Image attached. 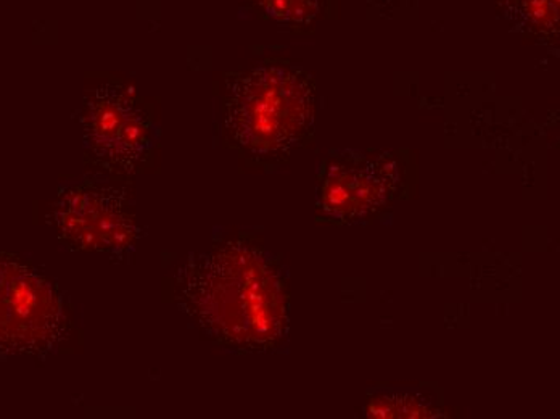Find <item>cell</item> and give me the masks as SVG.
<instances>
[{
  "mask_svg": "<svg viewBox=\"0 0 560 419\" xmlns=\"http://www.w3.org/2000/svg\"><path fill=\"white\" fill-rule=\"evenodd\" d=\"M392 183L387 166H337L324 183V209L338 218L361 217L387 200Z\"/></svg>",
  "mask_w": 560,
  "mask_h": 419,
  "instance_id": "6",
  "label": "cell"
},
{
  "mask_svg": "<svg viewBox=\"0 0 560 419\" xmlns=\"http://www.w3.org/2000/svg\"><path fill=\"white\" fill-rule=\"evenodd\" d=\"M186 312L211 336L241 349L275 346L287 325V302L278 272L245 245L187 261L177 275Z\"/></svg>",
  "mask_w": 560,
  "mask_h": 419,
  "instance_id": "1",
  "label": "cell"
},
{
  "mask_svg": "<svg viewBox=\"0 0 560 419\" xmlns=\"http://www.w3.org/2000/svg\"><path fill=\"white\" fill-rule=\"evenodd\" d=\"M272 19L285 23H305L317 10L316 0H256Z\"/></svg>",
  "mask_w": 560,
  "mask_h": 419,
  "instance_id": "7",
  "label": "cell"
},
{
  "mask_svg": "<svg viewBox=\"0 0 560 419\" xmlns=\"http://www.w3.org/2000/svg\"><path fill=\"white\" fill-rule=\"evenodd\" d=\"M54 221L58 236L80 251L122 254L138 240V224L125 197L97 184L65 190L54 209Z\"/></svg>",
  "mask_w": 560,
  "mask_h": 419,
  "instance_id": "4",
  "label": "cell"
},
{
  "mask_svg": "<svg viewBox=\"0 0 560 419\" xmlns=\"http://www.w3.org/2000/svg\"><path fill=\"white\" fill-rule=\"evenodd\" d=\"M313 117L308 81L285 67L266 65L242 74L229 91L225 126L232 138L259 155L292 148Z\"/></svg>",
  "mask_w": 560,
  "mask_h": 419,
  "instance_id": "2",
  "label": "cell"
},
{
  "mask_svg": "<svg viewBox=\"0 0 560 419\" xmlns=\"http://www.w3.org/2000/svg\"><path fill=\"white\" fill-rule=\"evenodd\" d=\"M85 148L113 172H131L152 146V126L125 91L104 86L85 101L81 115Z\"/></svg>",
  "mask_w": 560,
  "mask_h": 419,
  "instance_id": "5",
  "label": "cell"
},
{
  "mask_svg": "<svg viewBox=\"0 0 560 419\" xmlns=\"http://www.w3.org/2000/svg\"><path fill=\"white\" fill-rule=\"evenodd\" d=\"M68 329L63 300L52 282L0 254V356L52 352Z\"/></svg>",
  "mask_w": 560,
  "mask_h": 419,
  "instance_id": "3",
  "label": "cell"
},
{
  "mask_svg": "<svg viewBox=\"0 0 560 419\" xmlns=\"http://www.w3.org/2000/svg\"><path fill=\"white\" fill-rule=\"evenodd\" d=\"M369 414L372 417H427V410L420 407L419 404L412 405V400H405V398H382V400L372 404L369 408Z\"/></svg>",
  "mask_w": 560,
  "mask_h": 419,
  "instance_id": "8",
  "label": "cell"
}]
</instances>
